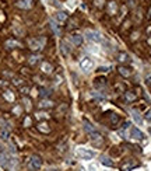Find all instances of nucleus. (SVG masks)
I'll use <instances>...</instances> for the list:
<instances>
[{
	"mask_svg": "<svg viewBox=\"0 0 151 171\" xmlns=\"http://www.w3.org/2000/svg\"><path fill=\"white\" fill-rule=\"evenodd\" d=\"M80 69L83 70V72H85V73H88V72H91L92 70V67H94V62H92V59L88 56H84L80 59Z\"/></svg>",
	"mask_w": 151,
	"mask_h": 171,
	"instance_id": "f257e3e1",
	"label": "nucleus"
},
{
	"mask_svg": "<svg viewBox=\"0 0 151 171\" xmlns=\"http://www.w3.org/2000/svg\"><path fill=\"white\" fill-rule=\"evenodd\" d=\"M84 35H85V38H87L88 41H91V42H95V44L102 42V35H101L99 32L94 31V30H87V31L84 32Z\"/></svg>",
	"mask_w": 151,
	"mask_h": 171,
	"instance_id": "f03ea898",
	"label": "nucleus"
},
{
	"mask_svg": "<svg viewBox=\"0 0 151 171\" xmlns=\"http://www.w3.org/2000/svg\"><path fill=\"white\" fill-rule=\"evenodd\" d=\"M45 38H31L28 39V45H30V48H31L32 51H39V49H42L45 45Z\"/></svg>",
	"mask_w": 151,
	"mask_h": 171,
	"instance_id": "7ed1b4c3",
	"label": "nucleus"
},
{
	"mask_svg": "<svg viewBox=\"0 0 151 171\" xmlns=\"http://www.w3.org/2000/svg\"><path fill=\"white\" fill-rule=\"evenodd\" d=\"M77 156L81 158V160H92V158L95 157V152L83 149V147H78V149H77Z\"/></svg>",
	"mask_w": 151,
	"mask_h": 171,
	"instance_id": "20e7f679",
	"label": "nucleus"
},
{
	"mask_svg": "<svg viewBox=\"0 0 151 171\" xmlns=\"http://www.w3.org/2000/svg\"><path fill=\"white\" fill-rule=\"evenodd\" d=\"M30 165H31V168H34V170H39L42 167V160H41V157L39 156H32L30 158Z\"/></svg>",
	"mask_w": 151,
	"mask_h": 171,
	"instance_id": "39448f33",
	"label": "nucleus"
},
{
	"mask_svg": "<svg viewBox=\"0 0 151 171\" xmlns=\"http://www.w3.org/2000/svg\"><path fill=\"white\" fill-rule=\"evenodd\" d=\"M129 138H133V139H143L144 138V135H143V132L140 131V129H137L136 126L130 128V131H129Z\"/></svg>",
	"mask_w": 151,
	"mask_h": 171,
	"instance_id": "423d86ee",
	"label": "nucleus"
},
{
	"mask_svg": "<svg viewBox=\"0 0 151 171\" xmlns=\"http://www.w3.org/2000/svg\"><path fill=\"white\" fill-rule=\"evenodd\" d=\"M83 125H84V131L91 136V135H94V133H97V131H95V128L92 126V123L90 122V121H87V119H84L83 121Z\"/></svg>",
	"mask_w": 151,
	"mask_h": 171,
	"instance_id": "0eeeda50",
	"label": "nucleus"
},
{
	"mask_svg": "<svg viewBox=\"0 0 151 171\" xmlns=\"http://www.w3.org/2000/svg\"><path fill=\"white\" fill-rule=\"evenodd\" d=\"M120 76L123 77H130L132 76V69L130 67H126V66H119V69H118Z\"/></svg>",
	"mask_w": 151,
	"mask_h": 171,
	"instance_id": "6e6552de",
	"label": "nucleus"
},
{
	"mask_svg": "<svg viewBox=\"0 0 151 171\" xmlns=\"http://www.w3.org/2000/svg\"><path fill=\"white\" fill-rule=\"evenodd\" d=\"M130 114H132L133 119L136 121V123H138V125L143 123V118H141V115H140V112H138L137 109H130Z\"/></svg>",
	"mask_w": 151,
	"mask_h": 171,
	"instance_id": "1a4fd4ad",
	"label": "nucleus"
},
{
	"mask_svg": "<svg viewBox=\"0 0 151 171\" xmlns=\"http://www.w3.org/2000/svg\"><path fill=\"white\" fill-rule=\"evenodd\" d=\"M70 42L74 45V46H80V45L83 44V37L81 35H78V34L71 35V37H70Z\"/></svg>",
	"mask_w": 151,
	"mask_h": 171,
	"instance_id": "9d476101",
	"label": "nucleus"
},
{
	"mask_svg": "<svg viewBox=\"0 0 151 171\" xmlns=\"http://www.w3.org/2000/svg\"><path fill=\"white\" fill-rule=\"evenodd\" d=\"M20 46H21V44L16 39H7L6 41V48H8V49H14V48H20Z\"/></svg>",
	"mask_w": 151,
	"mask_h": 171,
	"instance_id": "9b49d317",
	"label": "nucleus"
},
{
	"mask_svg": "<svg viewBox=\"0 0 151 171\" xmlns=\"http://www.w3.org/2000/svg\"><path fill=\"white\" fill-rule=\"evenodd\" d=\"M17 7H20V9H30V7H32V0H18L17 1Z\"/></svg>",
	"mask_w": 151,
	"mask_h": 171,
	"instance_id": "f8f14e48",
	"label": "nucleus"
},
{
	"mask_svg": "<svg viewBox=\"0 0 151 171\" xmlns=\"http://www.w3.org/2000/svg\"><path fill=\"white\" fill-rule=\"evenodd\" d=\"M116 11H118V4L115 1H109L108 3V13L111 14V16H115Z\"/></svg>",
	"mask_w": 151,
	"mask_h": 171,
	"instance_id": "ddd939ff",
	"label": "nucleus"
},
{
	"mask_svg": "<svg viewBox=\"0 0 151 171\" xmlns=\"http://www.w3.org/2000/svg\"><path fill=\"white\" fill-rule=\"evenodd\" d=\"M50 28L53 30V32H55V35H60V28H59V26H57V23L55 21V20H50Z\"/></svg>",
	"mask_w": 151,
	"mask_h": 171,
	"instance_id": "4468645a",
	"label": "nucleus"
},
{
	"mask_svg": "<svg viewBox=\"0 0 151 171\" xmlns=\"http://www.w3.org/2000/svg\"><path fill=\"white\" fill-rule=\"evenodd\" d=\"M137 97H136V94L133 93V91H126L125 93V100L127 102H132V101H134Z\"/></svg>",
	"mask_w": 151,
	"mask_h": 171,
	"instance_id": "2eb2a0df",
	"label": "nucleus"
},
{
	"mask_svg": "<svg viewBox=\"0 0 151 171\" xmlns=\"http://www.w3.org/2000/svg\"><path fill=\"white\" fill-rule=\"evenodd\" d=\"M109 122H111V125H113V126L118 125V123H119V115L112 112V114L109 115Z\"/></svg>",
	"mask_w": 151,
	"mask_h": 171,
	"instance_id": "dca6fc26",
	"label": "nucleus"
},
{
	"mask_svg": "<svg viewBox=\"0 0 151 171\" xmlns=\"http://www.w3.org/2000/svg\"><path fill=\"white\" fill-rule=\"evenodd\" d=\"M67 20V14L64 13V11H59V13L56 14V21L57 23H64Z\"/></svg>",
	"mask_w": 151,
	"mask_h": 171,
	"instance_id": "f3484780",
	"label": "nucleus"
},
{
	"mask_svg": "<svg viewBox=\"0 0 151 171\" xmlns=\"http://www.w3.org/2000/svg\"><path fill=\"white\" fill-rule=\"evenodd\" d=\"M101 163L104 165H108V167H113V161L109 157H107V156H102L101 157Z\"/></svg>",
	"mask_w": 151,
	"mask_h": 171,
	"instance_id": "a211bd4d",
	"label": "nucleus"
},
{
	"mask_svg": "<svg viewBox=\"0 0 151 171\" xmlns=\"http://www.w3.org/2000/svg\"><path fill=\"white\" fill-rule=\"evenodd\" d=\"M39 107L41 108H52L53 107V102L49 101V100H42L39 102Z\"/></svg>",
	"mask_w": 151,
	"mask_h": 171,
	"instance_id": "6ab92c4d",
	"label": "nucleus"
},
{
	"mask_svg": "<svg viewBox=\"0 0 151 171\" xmlns=\"http://www.w3.org/2000/svg\"><path fill=\"white\" fill-rule=\"evenodd\" d=\"M118 60H119L120 63L127 62V60H129V55H127V53H125V52H120L119 55H118Z\"/></svg>",
	"mask_w": 151,
	"mask_h": 171,
	"instance_id": "aec40b11",
	"label": "nucleus"
},
{
	"mask_svg": "<svg viewBox=\"0 0 151 171\" xmlns=\"http://www.w3.org/2000/svg\"><path fill=\"white\" fill-rule=\"evenodd\" d=\"M42 70L45 73H52V65L48 63V62H44L42 63Z\"/></svg>",
	"mask_w": 151,
	"mask_h": 171,
	"instance_id": "412c9836",
	"label": "nucleus"
},
{
	"mask_svg": "<svg viewBox=\"0 0 151 171\" xmlns=\"http://www.w3.org/2000/svg\"><path fill=\"white\" fill-rule=\"evenodd\" d=\"M48 126V125H46V123H45V122H42V123H39V125H38V129H39V131H41V132H45V133H48L50 131L49 128H46Z\"/></svg>",
	"mask_w": 151,
	"mask_h": 171,
	"instance_id": "4be33fe9",
	"label": "nucleus"
},
{
	"mask_svg": "<svg viewBox=\"0 0 151 171\" xmlns=\"http://www.w3.org/2000/svg\"><path fill=\"white\" fill-rule=\"evenodd\" d=\"M0 138L1 139H8V131L7 129H0Z\"/></svg>",
	"mask_w": 151,
	"mask_h": 171,
	"instance_id": "5701e85b",
	"label": "nucleus"
},
{
	"mask_svg": "<svg viewBox=\"0 0 151 171\" xmlns=\"http://www.w3.org/2000/svg\"><path fill=\"white\" fill-rule=\"evenodd\" d=\"M4 98L8 100V101H14V95L11 94V91H6L4 93Z\"/></svg>",
	"mask_w": 151,
	"mask_h": 171,
	"instance_id": "b1692460",
	"label": "nucleus"
},
{
	"mask_svg": "<svg viewBox=\"0 0 151 171\" xmlns=\"http://www.w3.org/2000/svg\"><path fill=\"white\" fill-rule=\"evenodd\" d=\"M39 60V56H37V55H34V56H31L30 59H28V62H30V65H35Z\"/></svg>",
	"mask_w": 151,
	"mask_h": 171,
	"instance_id": "393cba45",
	"label": "nucleus"
},
{
	"mask_svg": "<svg viewBox=\"0 0 151 171\" xmlns=\"http://www.w3.org/2000/svg\"><path fill=\"white\" fill-rule=\"evenodd\" d=\"M136 167V164H127V165H123L122 167V171H130L132 168H134Z\"/></svg>",
	"mask_w": 151,
	"mask_h": 171,
	"instance_id": "a878e982",
	"label": "nucleus"
},
{
	"mask_svg": "<svg viewBox=\"0 0 151 171\" xmlns=\"http://www.w3.org/2000/svg\"><path fill=\"white\" fill-rule=\"evenodd\" d=\"M144 116H145V119H147V121H151V108L147 111V112H145Z\"/></svg>",
	"mask_w": 151,
	"mask_h": 171,
	"instance_id": "bb28decb",
	"label": "nucleus"
},
{
	"mask_svg": "<svg viewBox=\"0 0 151 171\" xmlns=\"http://www.w3.org/2000/svg\"><path fill=\"white\" fill-rule=\"evenodd\" d=\"M24 125L25 126H30V125H31V118H30V116H27V118H25Z\"/></svg>",
	"mask_w": 151,
	"mask_h": 171,
	"instance_id": "cd10ccee",
	"label": "nucleus"
},
{
	"mask_svg": "<svg viewBox=\"0 0 151 171\" xmlns=\"http://www.w3.org/2000/svg\"><path fill=\"white\" fill-rule=\"evenodd\" d=\"M62 52L64 53V55H67V53H69V51H67V46H66V44H62Z\"/></svg>",
	"mask_w": 151,
	"mask_h": 171,
	"instance_id": "c85d7f7f",
	"label": "nucleus"
},
{
	"mask_svg": "<svg viewBox=\"0 0 151 171\" xmlns=\"http://www.w3.org/2000/svg\"><path fill=\"white\" fill-rule=\"evenodd\" d=\"M129 7H136V0H129Z\"/></svg>",
	"mask_w": 151,
	"mask_h": 171,
	"instance_id": "c756f323",
	"label": "nucleus"
},
{
	"mask_svg": "<svg viewBox=\"0 0 151 171\" xmlns=\"http://www.w3.org/2000/svg\"><path fill=\"white\" fill-rule=\"evenodd\" d=\"M21 91H23V94H27V93L30 91V89H28V87H23V89H21Z\"/></svg>",
	"mask_w": 151,
	"mask_h": 171,
	"instance_id": "7c9ffc66",
	"label": "nucleus"
},
{
	"mask_svg": "<svg viewBox=\"0 0 151 171\" xmlns=\"http://www.w3.org/2000/svg\"><path fill=\"white\" fill-rule=\"evenodd\" d=\"M95 6H98V7L102 6V0H95Z\"/></svg>",
	"mask_w": 151,
	"mask_h": 171,
	"instance_id": "2f4dec72",
	"label": "nucleus"
},
{
	"mask_svg": "<svg viewBox=\"0 0 151 171\" xmlns=\"http://www.w3.org/2000/svg\"><path fill=\"white\" fill-rule=\"evenodd\" d=\"M145 82L148 83V84H151V75H148V76H147V79H145Z\"/></svg>",
	"mask_w": 151,
	"mask_h": 171,
	"instance_id": "473e14b6",
	"label": "nucleus"
},
{
	"mask_svg": "<svg viewBox=\"0 0 151 171\" xmlns=\"http://www.w3.org/2000/svg\"><path fill=\"white\" fill-rule=\"evenodd\" d=\"M147 44H148V45H150V46H151V35H150V37H148V39H147Z\"/></svg>",
	"mask_w": 151,
	"mask_h": 171,
	"instance_id": "72a5a7b5",
	"label": "nucleus"
},
{
	"mask_svg": "<svg viewBox=\"0 0 151 171\" xmlns=\"http://www.w3.org/2000/svg\"><path fill=\"white\" fill-rule=\"evenodd\" d=\"M147 32H148V34H150V35H151V26L148 27V28H147Z\"/></svg>",
	"mask_w": 151,
	"mask_h": 171,
	"instance_id": "f704fd0d",
	"label": "nucleus"
},
{
	"mask_svg": "<svg viewBox=\"0 0 151 171\" xmlns=\"http://www.w3.org/2000/svg\"><path fill=\"white\" fill-rule=\"evenodd\" d=\"M90 170H91V171H95V167H94V165H90Z\"/></svg>",
	"mask_w": 151,
	"mask_h": 171,
	"instance_id": "c9c22d12",
	"label": "nucleus"
},
{
	"mask_svg": "<svg viewBox=\"0 0 151 171\" xmlns=\"http://www.w3.org/2000/svg\"><path fill=\"white\" fill-rule=\"evenodd\" d=\"M148 17H150V18H151V9H150V10H148Z\"/></svg>",
	"mask_w": 151,
	"mask_h": 171,
	"instance_id": "e433bc0d",
	"label": "nucleus"
},
{
	"mask_svg": "<svg viewBox=\"0 0 151 171\" xmlns=\"http://www.w3.org/2000/svg\"><path fill=\"white\" fill-rule=\"evenodd\" d=\"M80 171H85V170H84V168H80Z\"/></svg>",
	"mask_w": 151,
	"mask_h": 171,
	"instance_id": "4c0bfd02",
	"label": "nucleus"
},
{
	"mask_svg": "<svg viewBox=\"0 0 151 171\" xmlns=\"http://www.w3.org/2000/svg\"><path fill=\"white\" fill-rule=\"evenodd\" d=\"M150 135H151V129H150Z\"/></svg>",
	"mask_w": 151,
	"mask_h": 171,
	"instance_id": "58836bf2",
	"label": "nucleus"
},
{
	"mask_svg": "<svg viewBox=\"0 0 151 171\" xmlns=\"http://www.w3.org/2000/svg\"><path fill=\"white\" fill-rule=\"evenodd\" d=\"M0 171H1V170H0Z\"/></svg>",
	"mask_w": 151,
	"mask_h": 171,
	"instance_id": "ea45409f",
	"label": "nucleus"
}]
</instances>
